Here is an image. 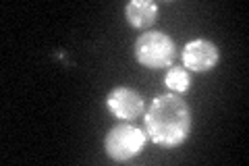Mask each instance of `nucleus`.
<instances>
[{
	"label": "nucleus",
	"instance_id": "obj_5",
	"mask_svg": "<svg viewBox=\"0 0 249 166\" xmlns=\"http://www.w3.org/2000/svg\"><path fill=\"white\" fill-rule=\"evenodd\" d=\"M183 65L191 73H206L212 71L218 62V48L210 39H193L183 48Z\"/></svg>",
	"mask_w": 249,
	"mask_h": 166
},
{
	"label": "nucleus",
	"instance_id": "obj_4",
	"mask_svg": "<svg viewBox=\"0 0 249 166\" xmlns=\"http://www.w3.org/2000/svg\"><path fill=\"white\" fill-rule=\"evenodd\" d=\"M106 106L121 121H135L145 110L142 93L131 88H114L106 96Z\"/></svg>",
	"mask_w": 249,
	"mask_h": 166
},
{
	"label": "nucleus",
	"instance_id": "obj_7",
	"mask_svg": "<svg viewBox=\"0 0 249 166\" xmlns=\"http://www.w3.org/2000/svg\"><path fill=\"white\" fill-rule=\"evenodd\" d=\"M166 88L173 93H185L191 88V77L185 67H170L166 71Z\"/></svg>",
	"mask_w": 249,
	"mask_h": 166
},
{
	"label": "nucleus",
	"instance_id": "obj_1",
	"mask_svg": "<svg viewBox=\"0 0 249 166\" xmlns=\"http://www.w3.org/2000/svg\"><path fill=\"white\" fill-rule=\"evenodd\" d=\"M145 135L162 148H177L191 133V108L177 93L154 98L143 116Z\"/></svg>",
	"mask_w": 249,
	"mask_h": 166
},
{
	"label": "nucleus",
	"instance_id": "obj_3",
	"mask_svg": "<svg viewBox=\"0 0 249 166\" xmlns=\"http://www.w3.org/2000/svg\"><path fill=\"white\" fill-rule=\"evenodd\" d=\"M145 137V131L133 127V125L121 123L108 131L104 139V149L114 162H129L143 149Z\"/></svg>",
	"mask_w": 249,
	"mask_h": 166
},
{
	"label": "nucleus",
	"instance_id": "obj_2",
	"mask_svg": "<svg viewBox=\"0 0 249 166\" xmlns=\"http://www.w3.org/2000/svg\"><path fill=\"white\" fill-rule=\"evenodd\" d=\"M135 58L147 69H166L177 58V44L164 31H147L137 37Z\"/></svg>",
	"mask_w": 249,
	"mask_h": 166
},
{
	"label": "nucleus",
	"instance_id": "obj_6",
	"mask_svg": "<svg viewBox=\"0 0 249 166\" xmlns=\"http://www.w3.org/2000/svg\"><path fill=\"white\" fill-rule=\"evenodd\" d=\"M124 17L137 29H145L158 17V6L150 0H133L124 6Z\"/></svg>",
	"mask_w": 249,
	"mask_h": 166
}]
</instances>
